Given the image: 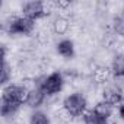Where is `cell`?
Here are the masks:
<instances>
[{
    "label": "cell",
    "instance_id": "cell-1",
    "mask_svg": "<svg viewBox=\"0 0 124 124\" xmlns=\"http://www.w3.org/2000/svg\"><path fill=\"white\" fill-rule=\"evenodd\" d=\"M38 83H39V88L45 92L47 96H54V95L61 92L66 80H64L61 72H53L47 76L38 78Z\"/></svg>",
    "mask_w": 124,
    "mask_h": 124
},
{
    "label": "cell",
    "instance_id": "cell-2",
    "mask_svg": "<svg viewBox=\"0 0 124 124\" xmlns=\"http://www.w3.org/2000/svg\"><path fill=\"white\" fill-rule=\"evenodd\" d=\"M8 34L12 37L16 35H29L35 29V21L26 18V16H12L9 22L6 23Z\"/></svg>",
    "mask_w": 124,
    "mask_h": 124
},
{
    "label": "cell",
    "instance_id": "cell-3",
    "mask_svg": "<svg viewBox=\"0 0 124 124\" xmlns=\"http://www.w3.org/2000/svg\"><path fill=\"white\" fill-rule=\"evenodd\" d=\"M63 107L66 108V111L69 114H72L75 118H78V117H82L83 112L88 109V99L82 92H75L64 98Z\"/></svg>",
    "mask_w": 124,
    "mask_h": 124
},
{
    "label": "cell",
    "instance_id": "cell-4",
    "mask_svg": "<svg viewBox=\"0 0 124 124\" xmlns=\"http://www.w3.org/2000/svg\"><path fill=\"white\" fill-rule=\"evenodd\" d=\"M101 96H102V101L111 104L112 107H117L120 105V102L123 101V88L120 85H111V86H107L102 89L101 92Z\"/></svg>",
    "mask_w": 124,
    "mask_h": 124
},
{
    "label": "cell",
    "instance_id": "cell-5",
    "mask_svg": "<svg viewBox=\"0 0 124 124\" xmlns=\"http://www.w3.org/2000/svg\"><path fill=\"white\" fill-rule=\"evenodd\" d=\"M44 13V3L42 2H26L22 5V16H26L32 21L42 19Z\"/></svg>",
    "mask_w": 124,
    "mask_h": 124
},
{
    "label": "cell",
    "instance_id": "cell-6",
    "mask_svg": "<svg viewBox=\"0 0 124 124\" xmlns=\"http://www.w3.org/2000/svg\"><path fill=\"white\" fill-rule=\"evenodd\" d=\"M112 78V70H111V66H107V64H102L99 66L92 75H91V83L96 85V86H101V85H105L111 80Z\"/></svg>",
    "mask_w": 124,
    "mask_h": 124
},
{
    "label": "cell",
    "instance_id": "cell-7",
    "mask_svg": "<svg viewBox=\"0 0 124 124\" xmlns=\"http://www.w3.org/2000/svg\"><path fill=\"white\" fill-rule=\"evenodd\" d=\"M55 51L60 57H63L66 60H72L76 54V47H75V42L73 39H69V38H64V39H60L57 44H55Z\"/></svg>",
    "mask_w": 124,
    "mask_h": 124
},
{
    "label": "cell",
    "instance_id": "cell-8",
    "mask_svg": "<svg viewBox=\"0 0 124 124\" xmlns=\"http://www.w3.org/2000/svg\"><path fill=\"white\" fill-rule=\"evenodd\" d=\"M22 104H19L18 101H9V99H3L2 98V104H0V112L5 120H10L13 121V117L16 115V112L21 109Z\"/></svg>",
    "mask_w": 124,
    "mask_h": 124
},
{
    "label": "cell",
    "instance_id": "cell-9",
    "mask_svg": "<svg viewBox=\"0 0 124 124\" xmlns=\"http://www.w3.org/2000/svg\"><path fill=\"white\" fill-rule=\"evenodd\" d=\"M111 70H112V76L115 79L124 78V53L114 54L112 61H111Z\"/></svg>",
    "mask_w": 124,
    "mask_h": 124
},
{
    "label": "cell",
    "instance_id": "cell-10",
    "mask_svg": "<svg viewBox=\"0 0 124 124\" xmlns=\"http://www.w3.org/2000/svg\"><path fill=\"white\" fill-rule=\"evenodd\" d=\"M45 99H47L45 92L38 86L35 91H32V92L29 93V98H28L26 107H29V108H32V109H37V108H39V107L45 102Z\"/></svg>",
    "mask_w": 124,
    "mask_h": 124
},
{
    "label": "cell",
    "instance_id": "cell-11",
    "mask_svg": "<svg viewBox=\"0 0 124 124\" xmlns=\"http://www.w3.org/2000/svg\"><path fill=\"white\" fill-rule=\"evenodd\" d=\"M51 29L54 32V35H66L69 31H70V21L66 19V18H61V16H57L53 23H51Z\"/></svg>",
    "mask_w": 124,
    "mask_h": 124
},
{
    "label": "cell",
    "instance_id": "cell-12",
    "mask_svg": "<svg viewBox=\"0 0 124 124\" xmlns=\"http://www.w3.org/2000/svg\"><path fill=\"white\" fill-rule=\"evenodd\" d=\"M112 105L111 104H108V102H105V101H98L96 104H95V107L92 108L93 109V112L96 114V115H99L101 118H104V120H109V117L112 115Z\"/></svg>",
    "mask_w": 124,
    "mask_h": 124
},
{
    "label": "cell",
    "instance_id": "cell-13",
    "mask_svg": "<svg viewBox=\"0 0 124 124\" xmlns=\"http://www.w3.org/2000/svg\"><path fill=\"white\" fill-rule=\"evenodd\" d=\"M111 22H112L114 34L124 38V10H121L117 15H114L112 19H111Z\"/></svg>",
    "mask_w": 124,
    "mask_h": 124
},
{
    "label": "cell",
    "instance_id": "cell-14",
    "mask_svg": "<svg viewBox=\"0 0 124 124\" xmlns=\"http://www.w3.org/2000/svg\"><path fill=\"white\" fill-rule=\"evenodd\" d=\"M82 120H83V124H107L108 123L107 120L96 115L93 112V109H86L82 115Z\"/></svg>",
    "mask_w": 124,
    "mask_h": 124
},
{
    "label": "cell",
    "instance_id": "cell-15",
    "mask_svg": "<svg viewBox=\"0 0 124 124\" xmlns=\"http://www.w3.org/2000/svg\"><path fill=\"white\" fill-rule=\"evenodd\" d=\"M29 124H51V120L44 111L35 109L29 115Z\"/></svg>",
    "mask_w": 124,
    "mask_h": 124
},
{
    "label": "cell",
    "instance_id": "cell-16",
    "mask_svg": "<svg viewBox=\"0 0 124 124\" xmlns=\"http://www.w3.org/2000/svg\"><path fill=\"white\" fill-rule=\"evenodd\" d=\"M13 76H15V75H13V67H12V64L8 63V60L3 61V66H2V79H0V83H2L3 86H8V83L12 80Z\"/></svg>",
    "mask_w": 124,
    "mask_h": 124
},
{
    "label": "cell",
    "instance_id": "cell-17",
    "mask_svg": "<svg viewBox=\"0 0 124 124\" xmlns=\"http://www.w3.org/2000/svg\"><path fill=\"white\" fill-rule=\"evenodd\" d=\"M50 34H48V31H45V29H39V31H37L35 34H34V42H35V45L37 47H45L48 42H50Z\"/></svg>",
    "mask_w": 124,
    "mask_h": 124
},
{
    "label": "cell",
    "instance_id": "cell-18",
    "mask_svg": "<svg viewBox=\"0 0 124 124\" xmlns=\"http://www.w3.org/2000/svg\"><path fill=\"white\" fill-rule=\"evenodd\" d=\"M118 115H120V118L124 121V98H123V101H121L120 105H118Z\"/></svg>",
    "mask_w": 124,
    "mask_h": 124
}]
</instances>
